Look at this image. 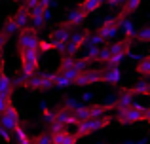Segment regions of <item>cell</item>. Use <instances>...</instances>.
<instances>
[{
	"label": "cell",
	"mask_w": 150,
	"mask_h": 144,
	"mask_svg": "<svg viewBox=\"0 0 150 144\" xmlns=\"http://www.w3.org/2000/svg\"><path fill=\"white\" fill-rule=\"evenodd\" d=\"M112 119L108 116H103V118H88V119H82V122L76 123V135L78 137H86V135H91L95 131H101L105 127L110 125Z\"/></svg>",
	"instance_id": "obj_1"
},
{
	"label": "cell",
	"mask_w": 150,
	"mask_h": 144,
	"mask_svg": "<svg viewBox=\"0 0 150 144\" xmlns=\"http://www.w3.org/2000/svg\"><path fill=\"white\" fill-rule=\"evenodd\" d=\"M42 53L38 49H19V59H21V74L30 76L38 70Z\"/></svg>",
	"instance_id": "obj_2"
},
{
	"label": "cell",
	"mask_w": 150,
	"mask_h": 144,
	"mask_svg": "<svg viewBox=\"0 0 150 144\" xmlns=\"http://www.w3.org/2000/svg\"><path fill=\"white\" fill-rule=\"evenodd\" d=\"M116 122L118 123H124V125H131V123L144 122V106L133 103L131 106L125 108V110H118Z\"/></svg>",
	"instance_id": "obj_3"
},
{
	"label": "cell",
	"mask_w": 150,
	"mask_h": 144,
	"mask_svg": "<svg viewBox=\"0 0 150 144\" xmlns=\"http://www.w3.org/2000/svg\"><path fill=\"white\" fill-rule=\"evenodd\" d=\"M120 21H122V15H114V17L106 19V21H103L99 25V30H97V34L103 38L105 42L108 40H114V36H116L118 32H120Z\"/></svg>",
	"instance_id": "obj_4"
},
{
	"label": "cell",
	"mask_w": 150,
	"mask_h": 144,
	"mask_svg": "<svg viewBox=\"0 0 150 144\" xmlns=\"http://www.w3.org/2000/svg\"><path fill=\"white\" fill-rule=\"evenodd\" d=\"M103 81V70L101 68H88V70L80 72L74 78V85L78 87H86V85H95Z\"/></svg>",
	"instance_id": "obj_5"
},
{
	"label": "cell",
	"mask_w": 150,
	"mask_h": 144,
	"mask_svg": "<svg viewBox=\"0 0 150 144\" xmlns=\"http://www.w3.org/2000/svg\"><path fill=\"white\" fill-rule=\"evenodd\" d=\"M38 44H40V38H38L36 30H33L30 27L19 30V40H17L19 49H38Z\"/></svg>",
	"instance_id": "obj_6"
},
{
	"label": "cell",
	"mask_w": 150,
	"mask_h": 144,
	"mask_svg": "<svg viewBox=\"0 0 150 144\" xmlns=\"http://www.w3.org/2000/svg\"><path fill=\"white\" fill-rule=\"evenodd\" d=\"M89 30H82V32H72V36H70V40L67 42V49L63 55H76L78 51H80L82 48L86 46V42H88V36H89Z\"/></svg>",
	"instance_id": "obj_7"
},
{
	"label": "cell",
	"mask_w": 150,
	"mask_h": 144,
	"mask_svg": "<svg viewBox=\"0 0 150 144\" xmlns=\"http://www.w3.org/2000/svg\"><path fill=\"white\" fill-rule=\"evenodd\" d=\"M0 125L6 127L10 133H13V131L21 125V123H19V114H17V110L13 108V104H10L4 114H0Z\"/></svg>",
	"instance_id": "obj_8"
},
{
	"label": "cell",
	"mask_w": 150,
	"mask_h": 144,
	"mask_svg": "<svg viewBox=\"0 0 150 144\" xmlns=\"http://www.w3.org/2000/svg\"><path fill=\"white\" fill-rule=\"evenodd\" d=\"M72 30H74V29H70V27H67L65 23H61L57 29L51 30L50 42H51V44H55V42H69L70 36H72Z\"/></svg>",
	"instance_id": "obj_9"
},
{
	"label": "cell",
	"mask_w": 150,
	"mask_h": 144,
	"mask_svg": "<svg viewBox=\"0 0 150 144\" xmlns=\"http://www.w3.org/2000/svg\"><path fill=\"white\" fill-rule=\"evenodd\" d=\"M78 135L70 133V131L63 129L57 133H51V144H78Z\"/></svg>",
	"instance_id": "obj_10"
},
{
	"label": "cell",
	"mask_w": 150,
	"mask_h": 144,
	"mask_svg": "<svg viewBox=\"0 0 150 144\" xmlns=\"http://www.w3.org/2000/svg\"><path fill=\"white\" fill-rule=\"evenodd\" d=\"M55 122H59L61 125L69 127V125H76L78 119L74 118V112L69 110V108H59V110H55Z\"/></svg>",
	"instance_id": "obj_11"
},
{
	"label": "cell",
	"mask_w": 150,
	"mask_h": 144,
	"mask_svg": "<svg viewBox=\"0 0 150 144\" xmlns=\"http://www.w3.org/2000/svg\"><path fill=\"white\" fill-rule=\"evenodd\" d=\"M86 17H88V13H86V11H82L80 8H78V10L69 11V15H67V19H65L63 23H65L67 27H70V29H76V27L84 25Z\"/></svg>",
	"instance_id": "obj_12"
},
{
	"label": "cell",
	"mask_w": 150,
	"mask_h": 144,
	"mask_svg": "<svg viewBox=\"0 0 150 144\" xmlns=\"http://www.w3.org/2000/svg\"><path fill=\"white\" fill-rule=\"evenodd\" d=\"M135 93H133V89H124V91L118 95L116 103H114V108L116 110H125V108H129L133 103H135Z\"/></svg>",
	"instance_id": "obj_13"
},
{
	"label": "cell",
	"mask_w": 150,
	"mask_h": 144,
	"mask_svg": "<svg viewBox=\"0 0 150 144\" xmlns=\"http://www.w3.org/2000/svg\"><path fill=\"white\" fill-rule=\"evenodd\" d=\"M120 80H122V72L118 67H106L103 70V81H106L110 85H116Z\"/></svg>",
	"instance_id": "obj_14"
},
{
	"label": "cell",
	"mask_w": 150,
	"mask_h": 144,
	"mask_svg": "<svg viewBox=\"0 0 150 144\" xmlns=\"http://www.w3.org/2000/svg\"><path fill=\"white\" fill-rule=\"evenodd\" d=\"M120 30H122V34H124V38H127V40H135L137 30H135V25H133L131 19L122 17V21H120Z\"/></svg>",
	"instance_id": "obj_15"
},
{
	"label": "cell",
	"mask_w": 150,
	"mask_h": 144,
	"mask_svg": "<svg viewBox=\"0 0 150 144\" xmlns=\"http://www.w3.org/2000/svg\"><path fill=\"white\" fill-rule=\"evenodd\" d=\"M13 21L17 23L19 30H21V29H27V27H29V21H30V11L27 10L25 6H21L17 10V13L13 15Z\"/></svg>",
	"instance_id": "obj_16"
},
{
	"label": "cell",
	"mask_w": 150,
	"mask_h": 144,
	"mask_svg": "<svg viewBox=\"0 0 150 144\" xmlns=\"http://www.w3.org/2000/svg\"><path fill=\"white\" fill-rule=\"evenodd\" d=\"M13 89H15V84H13V80H11V78H8L6 74H2V76H0V95L11 97Z\"/></svg>",
	"instance_id": "obj_17"
},
{
	"label": "cell",
	"mask_w": 150,
	"mask_h": 144,
	"mask_svg": "<svg viewBox=\"0 0 150 144\" xmlns=\"http://www.w3.org/2000/svg\"><path fill=\"white\" fill-rule=\"evenodd\" d=\"M110 108H114V103H110V104H91V106H89V116H91V118H103V116H106V112H108Z\"/></svg>",
	"instance_id": "obj_18"
},
{
	"label": "cell",
	"mask_w": 150,
	"mask_h": 144,
	"mask_svg": "<svg viewBox=\"0 0 150 144\" xmlns=\"http://www.w3.org/2000/svg\"><path fill=\"white\" fill-rule=\"evenodd\" d=\"M103 2H105V0H82L80 2V10L86 11V13H95V11H99Z\"/></svg>",
	"instance_id": "obj_19"
},
{
	"label": "cell",
	"mask_w": 150,
	"mask_h": 144,
	"mask_svg": "<svg viewBox=\"0 0 150 144\" xmlns=\"http://www.w3.org/2000/svg\"><path fill=\"white\" fill-rule=\"evenodd\" d=\"M139 6H141V0H125L124 6H122L120 15H122V17H127V15H129V13H133V11H135Z\"/></svg>",
	"instance_id": "obj_20"
},
{
	"label": "cell",
	"mask_w": 150,
	"mask_h": 144,
	"mask_svg": "<svg viewBox=\"0 0 150 144\" xmlns=\"http://www.w3.org/2000/svg\"><path fill=\"white\" fill-rule=\"evenodd\" d=\"M2 32L6 34L8 38L19 32V27H17V23L13 21V17H8V19H6V23H4V29H2Z\"/></svg>",
	"instance_id": "obj_21"
},
{
	"label": "cell",
	"mask_w": 150,
	"mask_h": 144,
	"mask_svg": "<svg viewBox=\"0 0 150 144\" xmlns=\"http://www.w3.org/2000/svg\"><path fill=\"white\" fill-rule=\"evenodd\" d=\"M70 85H74L72 80H69V78H67L63 72H55V85H53V87L67 89V87H70Z\"/></svg>",
	"instance_id": "obj_22"
},
{
	"label": "cell",
	"mask_w": 150,
	"mask_h": 144,
	"mask_svg": "<svg viewBox=\"0 0 150 144\" xmlns=\"http://www.w3.org/2000/svg\"><path fill=\"white\" fill-rule=\"evenodd\" d=\"M137 74H141V76H150V55L143 57V59L139 61V65H137Z\"/></svg>",
	"instance_id": "obj_23"
},
{
	"label": "cell",
	"mask_w": 150,
	"mask_h": 144,
	"mask_svg": "<svg viewBox=\"0 0 150 144\" xmlns=\"http://www.w3.org/2000/svg\"><path fill=\"white\" fill-rule=\"evenodd\" d=\"M131 89H133V93H135V95H148V91H150V81L148 80H141L139 84H135Z\"/></svg>",
	"instance_id": "obj_24"
},
{
	"label": "cell",
	"mask_w": 150,
	"mask_h": 144,
	"mask_svg": "<svg viewBox=\"0 0 150 144\" xmlns=\"http://www.w3.org/2000/svg\"><path fill=\"white\" fill-rule=\"evenodd\" d=\"M53 85H55V72L42 74V78H40V89H51Z\"/></svg>",
	"instance_id": "obj_25"
},
{
	"label": "cell",
	"mask_w": 150,
	"mask_h": 144,
	"mask_svg": "<svg viewBox=\"0 0 150 144\" xmlns=\"http://www.w3.org/2000/svg\"><path fill=\"white\" fill-rule=\"evenodd\" d=\"M44 25H46V21H44V15H30L29 27H30L33 30H36V32H38V30H40Z\"/></svg>",
	"instance_id": "obj_26"
},
{
	"label": "cell",
	"mask_w": 150,
	"mask_h": 144,
	"mask_svg": "<svg viewBox=\"0 0 150 144\" xmlns=\"http://www.w3.org/2000/svg\"><path fill=\"white\" fill-rule=\"evenodd\" d=\"M13 133H15V138H17V142H19V144H30V142H33V140L29 138V135H27V131L23 129L21 125H19L17 129L13 131Z\"/></svg>",
	"instance_id": "obj_27"
},
{
	"label": "cell",
	"mask_w": 150,
	"mask_h": 144,
	"mask_svg": "<svg viewBox=\"0 0 150 144\" xmlns=\"http://www.w3.org/2000/svg\"><path fill=\"white\" fill-rule=\"evenodd\" d=\"M135 40L141 42V44H148L150 42V27H143V29L135 34Z\"/></svg>",
	"instance_id": "obj_28"
},
{
	"label": "cell",
	"mask_w": 150,
	"mask_h": 144,
	"mask_svg": "<svg viewBox=\"0 0 150 144\" xmlns=\"http://www.w3.org/2000/svg\"><path fill=\"white\" fill-rule=\"evenodd\" d=\"M74 118H76L78 122H82V119H88V118H91V116H89V106L82 104L80 108H76V110H74Z\"/></svg>",
	"instance_id": "obj_29"
},
{
	"label": "cell",
	"mask_w": 150,
	"mask_h": 144,
	"mask_svg": "<svg viewBox=\"0 0 150 144\" xmlns=\"http://www.w3.org/2000/svg\"><path fill=\"white\" fill-rule=\"evenodd\" d=\"M63 106L74 112L76 108H80V106H82V100H80V99H74V97H67V99H65V104H63Z\"/></svg>",
	"instance_id": "obj_30"
},
{
	"label": "cell",
	"mask_w": 150,
	"mask_h": 144,
	"mask_svg": "<svg viewBox=\"0 0 150 144\" xmlns=\"http://www.w3.org/2000/svg\"><path fill=\"white\" fill-rule=\"evenodd\" d=\"M74 67V55H63L61 59V67H59V72H65L67 68Z\"/></svg>",
	"instance_id": "obj_31"
},
{
	"label": "cell",
	"mask_w": 150,
	"mask_h": 144,
	"mask_svg": "<svg viewBox=\"0 0 150 144\" xmlns=\"http://www.w3.org/2000/svg\"><path fill=\"white\" fill-rule=\"evenodd\" d=\"M33 144H51V133L48 131V133H42V135H38V137L33 140Z\"/></svg>",
	"instance_id": "obj_32"
},
{
	"label": "cell",
	"mask_w": 150,
	"mask_h": 144,
	"mask_svg": "<svg viewBox=\"0 0 150 144\" xmlns=\"http://www.w3.org/2000/svg\"><path fill=\"white\" fill-rule=\"evenodd\" d=\"M11 104V97H6V95H0V114L6 112V108Z\"/></svg>",
	"instance_id": "obj_33"
},
{
	"label": "cell",
	"mask_w": 150,
	"mask_h": 144,
	"mask_svg": "<svg viewBox=\"0 0 150 144\" xmlns=\"http://www.w3.org/2000/svg\"><path fill=\"white\" fill-rule=\"evenodd\" d=\"M110 57V51H108V46L106 48H101L99 49V55H97V61L99 63H106V59Z\"/></svg>",
	"instance_id": "obj_34"
},
{
	"label": "cell",
	"mask_w": 150,
	"mask_h": 144,
	"mask_svg": "<svg viewBox=\"0 0 150 144\" xmlns=\"http://www.w3.org/2000/svg\"><path fill=\"white\" fill-rule=\"evenodd\" d=\"M53 49V46H51V42H46V40H40V44H38V51L40 53H46V51H51Z\"/></svg>",
	"instance_id": "obj_35"
},
{
	"label": "cell",
	"mask_w": 150,
	"mask_h": 144,
	"mask_svg": "<svg viewBox=\"0 0 150 144\" xmlns=\"http://www.w3.org/2000/svg\"><path fill=\"white\" fill-rule=\"evenodd\" d=\"M23 6H25L29 11H33L34 8H38V6H40V0H25V2H23Z\"/></svg>",
	"instance_id": "obj_36"
},
{
	"label": "cell",
	"mask_w": 150,
	"mask_h": 144,
	"mask_svg": "<svg viewBox=\"0 0 150 144\" xmlns=\"http://www.w3.org/2000/svg\"><path fill=\"white\" fill-rule=\"evenodd\" d=\"M0 138H2V140H10V138H11V135H10V131H8L6 129V127H2V125H0Z\"/></svg>",
	"instance_id": "obj_37"
},
{
	"label": "cell",
	"mask_w": 150,
	"mask_h": 144,
	"mask_svg": "<svg viewBox=\"0 0 150 144\" xmlns=\"http://www.w3.org/2000/svg\"><path fill=\"white\" fill-rule=\"evenodd\" d=\"M124 2H125V0H106V4H108V6L110 8H118V6H124Z\"/></svg>",
	"instance_id": "obj_38"
},
{
	"label": "cell",
	"mask_w": 150,
	"mask_h": 144,
	"mask_svg": "<svg viewBox=\"0 0 150 144\" xmlns=\"http://www.w3.org/2000/svg\"><path fill=\"white\" fill-rule=\"evenodd\" d=\"M6 44H8V36L4 32H0V53H2L4 48H6Z\"/></svg>",
	"instance_id": "obj_39"
},
{
	"label": "cell",
	"mask_w": 150,
	"mask_h": 144,
	"mask_svg": "<svg viewBox=\"0 0 150 144\" xmlns=\"http://www.w3.org/2000/svg\"><path fill=\"white\" fill-rule=\"evenodd\" d=\"M80 100H82V103H89V100H93V93L91 91H86L84 95H82Z\"/></svg>",
	"instance_id": "obj_40"
},
{
	"label": "cell",
	"mask_w": 150,
	"mask_h": 144,
	"mask_svg": "<svg viewBox=\"0 0 150 144\" xmlns=\"http://www.w3.org/2000/svg\"><path fill=\"white\" fill-rule=\"evenodd\" d=\"M144 122L150 123V108H144Z\"/></svg>",
	"instance_id": "obj_41"
},
{
	"label": "cell",
	"mask_w": 150,
	"mask_h": 144,
	"mask_svg": "<svg viewBox=\"0 0 150 144\" xmlns=\"http://www.w3.org/2000/svg\"><path fill=\"white\" fill-rule=\"evenodd\" d=\"M4 74V68H2V61H0V76Z\"/></svg>",
	"instance_id": "obj_42"
},
{
	"label": "cell",
	"mask_w": 150,
	"mask_h": 144,
	"mask_svg": "<svg viewBox=\"0 0 150 144\" xmlns=\"http://www.w3.org/2000/svg\"><path fill=\"white\" fill-rule=\"evenodd\" d=\"M97 144H106V142H97Z\"/></svg>",
	"instance_id": "obj_43"
},
{
	"label": "cell",
	"mask_w": 150,
	"mask_h": 144,
	"mask_svg": "<svg viewBox=\"0 0 150 144\" xmlns=\"http://www.w3.org/2000/svg\"><path fill=\"white\" fill-rule=\"evenodd\" d=\"M0 61H2V53H0Z\"/></svg>",
	"instance_id": "obj_44"
},
{
	"label": "cell",
	"mask_w": 150,
	"mask_h": 144,
	"mask_svg": "<svg viewBox=\"0 0 150 144\" xmlns=\"http://www.w3.org/2000/svg\"><path fill=\"white\" fill-rule=\"evenodd\" d=\"M17 2H19V0H17Z\"/></svg>",
	"instance_id": "obj_45"
}]
</instances>
